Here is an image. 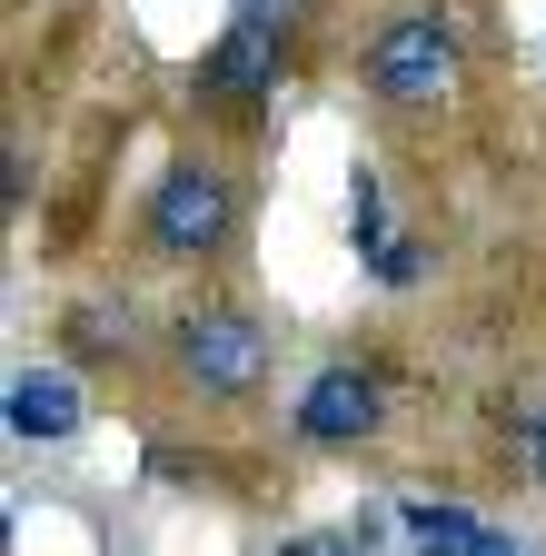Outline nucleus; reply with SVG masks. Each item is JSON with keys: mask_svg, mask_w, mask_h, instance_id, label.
Listing matches in <instances>:
<instances>
[{"mask_svg": "<svg viewBox=\"0 0 546 556\" xmlns=\"http://www.w3.org/2000/svg\"><path fill=\"white\" fill-rule=\"evenodd\" d=\"M447 80H457L447 21H437V11H397V21L378 30V50H368V90H378L388 110H428Z\"/></svg>", "mask_w": 546, "mask_h": 556, "instance_id": "f257e3e1", "label": "nucleus"}, {"mask_svg": "<svg viewBox=\"0 0 546 556\" xmlns=\"http://www.w3.org/2000/svg\"><path fill=\"white\" fill-rule=\"evenodd\" d=\"M219 239H229V179L199 169V160H179L160 179V199H150V249L160 258H209Z\"/></svg>", "mask_w": 546, "mask_h": 556, "instance_id": "f03ea898", "label": "nucleus"}, {"mask_svg": "<svg viewBox=\"0 0 546 556\" xmlns=\"http://www.w3.org/2000/svg\"><path fill=\"white\" fill-rule=\"evenodd\" d=\"M279 30H289V0H239V21L219 30L199 90H219L229 110H258V90L279 80Z\"/></svg>", "mask_w": 546, "mask_h": 556, "instance_id": "7ed1b4c3", "label": "nucleus"}, {"mask_svg": "<svg viewBox=\"0 0 546 556\" xmlns=\"http://www.w3.org/2000/svg\"><path fill=\"white\" fill-rule=\"evenodd\" d=\"M179 368L199 388H219V397H249L258 368H268V338L239 308H199V318H179Z\"/></svg>", "mask_w": 546, "mask_h": 556, "instance_id": "20e7f679", "label": "nucleus"}, {"mask_svg": "<svg viewBox=\"0 0 546 556\" xmlns=\"http://www.w3.org/2000/svg\"><path fill=\"white\" fill-rule=\"evenodd\" d=\"M368 428H378V378H368V368L308 378V397H299V438H308V447H358Z\"/></svg>", "mask_w": 546, "mask_h": 556, "instance_id": "39448f33", "label": "nucleus"}, {"mask_svg": "<svg viewBox=\"0 0 546 556\" xmlns=\"http://www.w3.org/2000/svg\"><path fill=\"white\" fill-rule=\"evenodd\" d=\"M80 428V388L60 368H21L11 378V438H71Z\"/></svg>", "mask_w": 546, "mask_h": 556, "instance_id": "423d86ee", "label": "nucleus"}, {"mask_svg": "<svg viewBox=\"0 0 546 556\" xmlns=\"http://www.w3.org/2000/svg\"><path fill=\"white\" fill-rule=\"evenodd\" d=\"M397 527L418 536V546H457V556H497V546H507V527L467 517V507H437V497H407V507H397Z\"/></svg>", "mask_w": 546, "mask_h": 556, "instance_id": "0eeeda50", "label": "nucleus"}, {"mask_svg": "<svg viewBox=\"0 0 546 556\" xmlns=\"http://www.w3.org/2000/svg\"><path fill=\"white\" fill-rule=\"evenodd\" d=\"M517 467L546 477V407H517Z\"/></svg>", "mask_w": 546, "mask_h": 556, "instance_id": "6e6552de", "label": "nucleus"}, {"mask_svg": "<svg viewBox=\"0 0 546 556\" xmlns=\"http://www.w3.org/2000/svg\"><path fill=\"white\" fill-rule=\"evenodd\" d=\"M71 338L90 348V358H100V348H119V328H110V308H80V318H71Z\"/></svg>", "mask_w": 546, "mask_h": 556, "instance_id": "1a4fd4ad", "label": "nucleus"}]
</instances>
